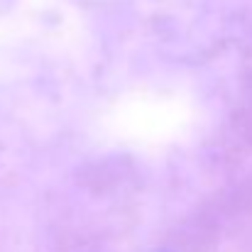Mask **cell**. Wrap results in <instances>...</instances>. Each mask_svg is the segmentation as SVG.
Wrapping results in <instances>:
<instances>
[]
</instances>
